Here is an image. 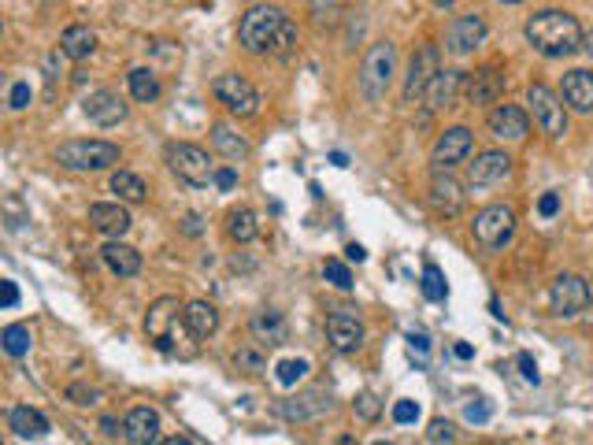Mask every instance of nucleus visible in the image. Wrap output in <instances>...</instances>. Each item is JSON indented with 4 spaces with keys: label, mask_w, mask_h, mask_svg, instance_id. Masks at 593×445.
I'll list each match as a JSON object with an SVG mask.
<instances>
[{
    "label": "nucleus",
    "mask_w": 593,
    "mask_h": 445,
    "mask_svg": "<svg viewBox=\"0 0 593 445\" xmlns=\"http://www.w3.org/2000/svg\"><path fill=\"white\" fill-rule=\"evenodd\" d=\"M238 41L253 56H290L297 45V26L293 19L274 8V4H256L248 8L238 22Z\"/></svg>",
    "instance_id": "nucleus-1"
},
{
    "label": "nucleus",
    "mask_w": 593,
    "mask_h": 445,
    "mask_svg": "<svg viewBox=\"0 0 593 445\" xmlns=\"http://www.w3.org/2000/svg\"><path fill=\"white\" fill-rule=\"evenodd\" d=\"M526 41L535 52H542L545 59H564V56H575L586 38H582V26L571 12H560V8H545L538 15L526 19Z\"/></svg>",
    "instance_id": "nucleus-2"
},
{
    "label": "nucleus",
    "mask_w": 593,
    "mask_h": 445,
    "mask_svg": "<svg viewBox=\"0 0 593 445\" xmlns=\"http://www.w3.org/2000/svg\"><path fill=\"white\" fill-rule=\"evenodd\" d=\"M145 334L164 356H193L197 352L193 345H182V342H190L197 334L190 331V323H185V308L178 305V297H156V301L148 305Z\"/></svg>",
    "instance_id": "nucleus-3"
},
{
    "label": "nucleus",
    "mask_w": 593,
    "mask_h": 445,
    "mask_svg": "<svg viewBox=\"0 0 593 445\" xmlns=\"http://www.w3.org/2000/svg\"><path fill=\"white\" fill-rule=\"evenodd\" d=\"M393 71H397V45L374 41L364 56V67H360V93L367 101H382L390 82H393Z\"/></svg>",
    "instance_id": "nucleus-4"
},
{
    "label": "nucleus",
    "mask_w": 593,
    "mask_h": 445,
    "mask_svg": "<svg viewBox=\"0 0 593 445\" xmlns=\"http://www.w3.org/2000/svg\"><path fill=\"white\" fill-rule=\"evenodd\" d=\"M472 230H475V242L482 249L501 253V249L512 245V237H516V212H512V208H505V204H490V208H482V212L475 216Z\"/></svg>",
    "instance_id": "nucleus-5"
},
{
    "label": "nucleus",
    "mask_w": 593,
    "mask_h": 445,
    "mask_svg": "<svg viewBox=\"0 0 593 445\" xmlns=\"http://www.w3.org/2000/svg\"><path fill=\"white\" fill-rule=\"evenodd\" d=\"M56 164L67 171H104L119 164V145L112 141H67L56 148Z\"/></svg>",
    "instance_id": "nucleus-6"
},
{
    "label": "nucleus",
    "mask_w": 593,
    "mask_h": 445,
    "mask_svg": "<svg viewBox=\"0 0 593 445\" xmlns=\"http://www.w3.org/2000/svg\"><path fill=\"white\" fill-rule=\"evenodd\" d=\"M526 104H530V115L535 123L549 134V138H564L568 134V111H564V97H556L549 85L535 82L526 89Z\"/></svg>",
    "instance_id": "nucleus-7"
},
{
    "label": "nucleus",
    "mask_w": 593,
    "mask_h": 445,
    "mask_svg": "<svg viewBox=\"0 0 593 445\" xmlns=\"http://www.w3.org/2000/svg\"><path fill=\"white\" fill-rule=\"evenodd\" d=\"M167 164L171 171L182 178L185 186H208L215 182V171H211V160L201 145H167Z\"/></svg>",
    "instance_id": "nucleus-8"
},
{
    "label": "nucleus",
    "mask_w": 593,
    "mask_h": 445,
    "mask_svg": "<svg viewBox=\"0 0 593 445\" xmlns=\"http://www.w3.org/2000/svg\"><path fill=\"white\" fill-rule=\"evenodd\" d=\"M589 301H593V289H589V282L582 275H560L549 286V308L560 319H571V316L586 312Z\"/></svg>",
    "instance_id": "nucleus-9"
},
{
    "label": "nucleus",
    "mask_w": 593,
    "mask_h": 445,
    "mask_svg": "<svg viewBox=\"0 0 593 445\" xmlns=\"http://www.w3.org/2000/svg\"><path fill=\"white\" fill-rule=\"evenodd\" d=\"M211 89H215V97H220V104H227V111H234L238 119H248V115L260 111L256 85L241 75H220Z\"/></svg>",
    "instance_id": "nucleus-10"
},
{
    "label": "nucleus",
    "mask_w": 593,
    "mask_h": 445,
    "mask_svg": "<svg viewBox=\"0 0 593 445\" xmlns=\"http://www.w3.org/2000/svg\"><path fill=\"white\" fill-rule=\"evenodd\" d=\"M472 145H475V138H472V130H467V127L445 130L438 141H434V148H430V167L434 171H449V167L463 164L467 153H472Z\"/></svg>",
    "instance_id": "nucleus-11"
},
{
    "label": "nucleus",
    "mask_w": 593,
    "mask_h": 445,
    "mask_svg": "<svg viewBox=\"0 0 593 445\" xmlns=\"http://www.w3.org/2000/svg\"><path fill=\"white\" fill-rule=\"evenodd\" d=\"M82 111L89 123H97V127H119L122 119L130 115V108L122 104L119 93H112V89H93V93L82 101Z\"/></svg>",
    "instance_id": "nucleus-12"
},
{
    "label": "nucleus",
    "mask_w": 593,
    "mask_h": 445,
    "mask_svg": "<svg viewBox=\"0 0 593 445\" xmlns=\"http://www.w3.org/2000/svg\"><path fill=\"white\" fill-rule=\"evenodd\" d=\"M327 342H330V349L334 352H356L360 345H364V323H360V316L356 312H334L330 319H327Z\"/></svg>",
    "instance_id": "nucleus-13"
},
{
    "label": "nucleus",
    "mask_w": 593,
    "mask_h": 445,
    "mask_svg": "<svg viewBox=\"0 0 593 445\" xmlns=\"http://www.w3.org/2000/svg\"><path fill=\"white\" fill-rule=\"evenodd\" d=\"M442 67H438V49L434 45H423L416 56H412V64H409V78H404V101H416V97H423L427 93V85H430V78L438 75Z\"/></svg>",
    "instance_id": "nucleus-14"
},
{
    "label": "nucleus",
    "mask_w": 593,
    "mask_h": 445,
    "mask_svg": "<svg viewBox=\"0 0 593 445\" xmlns=\"http://www.w3.org/2000/svg\"><path fill=\"white\" fill-rule=\"evenodd\" d=\"M486 41V19L482 15H460V19H453V26H449V34H445V45H449V52L453 56H467V52H475L479 45Z\"/></svg>",
    "instance_id": "nucleus-15"
},
{
    "label": "nucleus",
    "mask_w": 593,
    "mask_h": 445,
    "mask_svg": "<svg viewBox=\"0 0 593 445\" xmlns=\"http://www.w3.org/2000/svg\"><path fill=\"white\" fill-rule=\"evenodd\" d=\"M512 174V156L501 153V148H486V153L475 156V164L467 167V182L472 186H493V182H505Z\"/></svg>",
    "instance_id": "nucleus-16"
},
{
    "label": "nucleus",
    "mask_w": 593,
    "mask_h": 445,
    "mask_svg": "<svg viewBox=\"0 0 593 445\" xmlns=\"http://www.w3.org/2000/svg\"><path fill=\"white\" fill-rule=\"evenodd\" d=\"M122 438L130 445H152L160 441V412L148 408V405H138L127 412V420H122Z\"/></svg>",
    "instance_id": "nucleus-17"
},
{
    "label": "nucleus",
    "mask_w": 593,
    "mask_h": 445,
    "mask_svg": "<svg viewBox=\"0 0 593 445\" xmlns=\"http://www.w3.org/2000/svg\"><path fill=\"white\" fill-rule=\"evenodd\" d=\"M274 412L283 415V420H290V423H316V420H323V415L330 412V397L323 390H311V394H301L297 401H283Z\"/></svg>",
    "instance_id": "nucleus-18"
},
{
    "label": "nucleus",
    "mask_w": 593,
    "mask_h": 445,
    "mask_svg": "<svg viewBox=\"0 0 593 445\" xmlns=\"http://www.w3.org/2000/svg\"><path fill=\"white\" fill-rule=\"evenodd\" d=\"M526 127H530V119L516 104H497L490 111V134L501 138V141H523L526 138Z\"/></svg>",
    "instance_id": "nucleus-19"
},
{
    "label": "nucleus",
    "mask_w": 593,
    "mask_h": 445,
    "mask_svg": "<svg viewBox=\"0 0 593 445\" xmlns=\"http://www.w3.org/2000/svg\"><path fill=\"white\" fill-rule=\"evenodd\" d=\"M560 93H564V104L579 115H589L593 111V71H568L564 75V85H560Z\"/></svg>",
    "instance_id": "nucleus-20"
},
{
    "label": "nucleus",
    "mask_w": 593,
    "mask_h": 445,
    "mask_svg": "<svg viewBox=\"0 0 593 445\" xmlns=\"http://www.w3.org/2000/svg\"><path fill=\"white\" fill-rule=\"evenodd\" d=\"M248 331H253V338L267 349V345H283L290 338V326H286V316L274 312V308H260L253 319H248Z\"/></svg>",
    "instance_id": "nucleus-21"
},
{
    "label": "nucleus",
    "mask_w": 593,
    "mask_h": 445,
    "mask_svg": "<svg viewBox=\"0 0 593 445\" xmlns=\"http://www.w3.org/2000/svg\"><path fill=\"white\" fill-rule=\"evenodd\" d=\"M463 93H467V101H472V104H493L497 97L505 93V75L497 67H482V71H475L472 78H467Z\"/></svg>",
    "instance_id": "nucleus-22"
},
{
    "label": "nucleus",
    "mask_w": 593,
    "mask_h": 445,
    "mask_svg": "<svg viewBox=\"0 0 593 445\" xmlns=\"http://www.w3.org/2000/svg\"><path fill=\"white\" fill-rule=\"evenodd\" d=\"M460 85H463V75H460V71H438V75L430 78L427 93H423L427 108H430V111L449 108V104L456 101V93H460Z\"/></svg>",
    "instance_id": "nucleus-23"
},
{
    "label": "nucleus",
    "mask_w": 593,
    "mask_h": 445,
    "mask_svg": "<svg viewBox=\"0 0 593 445\" xmlns=\"http://www.w3.org/2000/svg\"><path fill=\"white\" fill-rule=\"evenodd\" d=\"M89 223L108 237H122L130 230V212L122 204H89Z\"/></svg>",
    "instance_id": "nucleus-24"
},
{
    "label": "nucleus",
    "mask_w": 593,
    "mask_h": 445,
    "mask_svg": "<svg viewBox=\"0 0 593 445\" xmlns=\"http://www.w3.org/2000/svg\"><path fill=\"white\" fill-rule=\"evenodd\" d=\"M101 260L108 263V271L119 275V279H134L141 271V253L130 249V245H122V242H115V237L101 249Z\"/></svg>",
    "instance_id": "nucleus-25"
},
{
    "label": "nucleus",
    "mask_w": 593,
    "mask_h": 445,
    "mask_svg": "<svg viewBox=\"0 0 593 445\" xmlns=\"http://www.w3.org/2000/svg\"><path fill=\"white\" fill-rule=\"evenodd\" d=\"M8 431L15 434V438H45L49 434V420L38 412V408H30V405H19V408H12L8 412Z\"/></svg>",
    "instance_id": "nucleus-26"
},
{
    "label": "nucleus",
    "mask_w": 593,
    "mask_h": 445,
    "mask_svg": "<svg viewBox=\"0 0 593 445\" xmlns=\"http://www.w3.org/2000/svg\"><path fill=\"white\" fill-rule=\"evenodd\" d=\"M430 204L438 208V212H460L463 208V186L456 182V178H449V174H434V182H430Z\"/></svg>",
    "instance_id": "nucleus-27"
},
{
    "label": "nucleus",
    "mask_w": 593,
    "mask_h": 445,
    "mask_svg": "<svg viewBox=\"0 0 593 445\" xmlns=\"http://www.w3.org/2000/svg\"><path fill=\"white\" fill-rule=\"evenodd\" d=\"M59 52L67 59H89L97 52V34H93L89 26H67L64 38H59Z\"/></svg>",
    "instance_id": "nucleus-28"
},
{
    "label": "nucleus",
    "mask_w": 593,
    "mask_h": 445,
    "mask_svg": "<svg viewBox=\"0 0 593 445\" xmlns=\"http://www.w3.org/2000/svg\"><path fill=\"white\" fill-rule=\"evenodd\" d=\"M185 323H190V331L197 338H211L215 331H220V308H215L211 301H190L185 305Z\"/></svg>",
    "instance_id": "nucleus-29"
},
{
    "label": "nucleus",
    "mask_w": 593,
    "mask_h": 445,
    "mask_svg": "<svg viewBox=\"0 0 593 445\" xmlns=\"http://www.w3.org/2000/svg\"><path fill=\"white\" fill-rule=\"evenodd\" d=\"M227 234L234 237L238 245H248V242H256V237H260V223H256V216L248 212V208H234V212L227 216Z\"/></svg>",
    "instance_id": "nucleus-30"
},
{
    "label": "nucleus",
    "mask_w": 593,
    "mask_h": 445,
    "mask_svg": "<svg viewBox=\"0 0 593 445\" xmlns=\"http://www.w3.org/2000/svg\"><path fill=\"white\" fill-rule=\"evenodd\" d=\"M211 145L220 148L227 160H245V156H248V141H245L241 134H234L227 123H215V127H211Z\"/></svg>",
    "instance_id": "nucleus-31"
},
{
    "label": "nucleus",
    "mask_w": 593,
    "mask_h": 445,
    "mask_svg": "<svg viewBox=\"0 0 593 445\" xmlns=\"http://www.w3.org/2000/svg\"><path fill=\"white\" fill-rule=\"evenodd\" d=\"M127 82H130V93H134V101L152 104L156 97H160V78H156L148 67H134V71L127 75Z\"/></svg>",
    "instance_id": "nucleus-32"
},
{
    "label": "nucleus",
    "mask_w": 593,
    "mask_h": 445,
    "mask_svg": "<svg viewBox=\"0 0 593 445\" xmlns=\"http://www.w3.org/2000/svg\"><path fill=\"white\" fill-rule=\"evenodd\" d=\"M112 193H119V200H127V204H141L145 200V182L130 171H115L112 174Z\"/></svg>",
    "instance_id": "nucleus-33"
},
{
    "label": "nucleus",
    "mask_w": 593,
    "mask_h": 445,
    "mask_svg": "<svg viewBox=\"0 0 593 445\" xmlns=\"http://www.w3.org/2000/svg\"><path fill=\"white\" fill-rule=\"evenodd\" d=\"M419 289H423V297L430 305H442L445 297H449V286H445V275H442V267L438 263H427L423 267V282H419Z\"/></svg>",
    "instance_id": "nucleus-34"
},
{
    "label": "nucleus",
    "mask_w": 593,
    "mask_h": 445,
    "mask_svg": "<svg viewBox=\"0 0 593 445\" xmlns=\"http://www.w3.org/2000/svg\"><path fill=\"white\" fill-rule=\"evenodd\" d=\"M30 326H22V323H12V326H4V334H0V345H4V352L8 356H26L30 352Z\"/></svg>",
    "instance_id": "nucleus-35"
},
{
    "label": "nucleus",
    "mask_w": 593,
    "mask_h": 445,
    "mask_svg": "<svg viewBox=\"0 0 593 445\" xmlns=\"http://www.w3.org/2000/svg\"><path fill=\"white\" fill-rule=\"evenodd\" d=\"M256 345H260V342H256ZM256 345H241V349L234 352V364H238L241 371H253V375H260V371L267 368V356H264Z\"/></svg>",
    "instance_id": "nucleus-36"
},
{
    "label": "nucleus",
    "mask_w": 593,
    "mask_h": 445,
    "mask_svg": "<svg viewBox=\"0 0 593 445\" xmlns=\"http://www.w3.org/2000/svg\"><path fill=\"white\" fill-rule=\"evenodd\" d=\"M274 375H278V382H283V386H297V382L308 375V360H301V356H290V360H278Z\"/></svg>",
    "instance_id": "nucleus-37"
},
{
    "label": "nucleus",
    "mask_w": 593,
    "mask_h": 445,
    "mask_svg": "<svg viewBox=\"0 0 593 445\" xmlns=\"http://www.w3.org/2000/svg\"><path fill=\"white\" fill-rule=\"evenodd\" d=\"M323 275H327V282H334L337 289H353V271L341 260H327L323 263Z\"/></svg>",
    "instance_id": "nucleus-38"
},
{
    "label": "nucleus",
    "mask_w": 593,
    "mask_h": 445,
    "mask_svg": "<svg viewBox=\"0 0 593 445\" xmlns=\"http://www.w3.org/2000/svg\"><path fill=\"white\" fill-rule=\"evenodd\" d=\"M353 412L360 415V420H364V423H371V420H379V412H382V405H379V397H374V394H367V390H364V394H360V397L353 401Z\"/></svg>",
    "instance_id": "nucleus-39"
},
{
    "label": "nucleus",
    "mask_w": 593,
    "mask_h": 445,
    "mask_svg": "<svg viewBox=\"0 0 593 445\" xmlns=\"http://www.w3.org/2000/svg\"><path fill=\"white\" fill-rule=\"evenodd\" d=\"M427 441H456V427L449 423V420H434L430 427H427Z\"/></svg>",
    "instance_id": "nucleus-40"
},
{
    "label": "nucleus",
    "mask_w": 593,
    "mask_h": 445,
    "mask_svg": "<svg viewBox=\"0 0 593 445\" xmlns=\"http://www.w3.org/2000/svg\"><path fill=\"white\" fill-rule=\"evenodd\" d=\"M30 101H34V89H30V82H15L12 93H8V104L15 111H22V108H30Z\"/></svg>",
    "instance_id": "nucleus-41"
},
{
    "label": "nucleus",
    "mask_w": 593,
    "mask_h": 445,
    "mask_svg": "<svg viewBox=\"0 0 593 445\" xmlns=\"http://www.w3.org/2000/svg\"><path fill=\"white\" fill-rule=\"evenodd\" d=\"M490 415H493V408H490V401H482V397L463 408V420H467V423H490Z\"/></svg>",
    "instance_id": "nucleus-42"
},
{
    "label": "nucleus",
    "mask_w": 593,
    "mask_h": 445,
    "mask_svg": "<svg viewBox=\"0 0 593 445\" xmlns=\"http://www.w3.org/2000/svg\"><path fill=\"white\" fill-rule=\"evenodd\" d=\"M416 420H419V405L416 401H397L393 405V423L404 427V423H416Z\"/></svg>",
    "instance_id": "nucleus-43"
},
{
    "label": "nucleus",
    "mask_w": 593,
    "mask_h": 445,
    "mask_svg": "<svg viewBox=\"0 0 593 445\" xmlns=\"http://www.w3.org/2000/svg\"><path fill=\"white\" fill-rule=\"evenodd\" d=\"M215 186H220L223 193H230L238 186V171L234 167H220V171H215Z\"/></svg>",
    "instance_id": "nucleus-44"
},
{
    "label": "nucleus",
    "mask_w": 593,
    "mask_h": 445,
    "mask_svg": "<svg viewBox=\"0 0 593 445\" xmlns=\"http://www.w3.org/2000/svg\"><path fill=\"white\" fill-rule=\"evenodd\" d=\"M67 397L75 401V405H97V390H85V386H71V390H67Z\"/></svg>",
    "instance_id": "nucleus-45"
},
{
    "label": "nucleus",
    "mask_w": 593,
    "mask_h": 445,
    "mask_svg": "<svg viewBox=\"0 0 593 445\" xmlns=\"http://www.w3.org/2000/svg\"><path fill=\"white\" fill-rule=\"evenodd\" d=\"M519 371H523V378H526V382H535V386H538V378H542V375H538V364L530 360V352H519Z\"/></svg>",
    "instance_id": "nucleus-46"
},
{
    "label": "nucleus",
    "mask_w": 593,
    "mask_h": 445,
    "mask_svg": "<svg viewBox=\"0 0 593 445\" xmlns=\"http://www.w3.org/2000/svg\"><path fill=\"white\" fill-rule=\"evenodd\" d=\"M538 212H542L545 219H553V216L560 212V197H556V193H545V197L538 200Z\"/></svg>",
    "instance_id": "nucleus-47"
},
{
    "label": "nucleus",
    "mask_w": 593,
    "mask_h": 445,
    "mask_svg": "<svg viewBox=\"0 0 593 445\" xmlns=\"http://www.w3.org/2000/svg\"><path fill=\"white\" fill-rule=\"evenodd\" d=\"M0 289H4V301H0V305H4V308H15V305H19V289H15V282L4 279V282H0Z\"/></svg>",
    "instance_id": "nucleus-48"
},
{
    "label": "nucleus",
    "mask_w": 593,
    "mask_h": 445,
    "mask_svg": "<svg viewBox=\"0 0 593 445\" xmlns=\"http://www.w3.org/2000/svg\"><path fill=\"white\" fill-rule=\"evenodd\" d=\"M182 230L190 234V237H197V234L204 230V227H201V216H185V219H182Z\"/></svg>",
    "instance_id": "nucleus-49"
},
{
    "label": "nucleus",
    "mask_w": 593,
    "mask_h": 445,
    "mask_svg": "<svg viewBox=\"0 0 593 445\" xmlns=\"http://www.w3.org/2000/svg\"><path fill=\"white\" fill-rule=\"evenodd\" d=\"M409 345H412V352L419 349V356H427V349H430V338H427V334H409Z\"/></svg>",
    "instance_id": "nucleus-50"
},
{
    "label": "nucleus",
    "mask_w": 593,
    "mask_h": 445,
    "mask_svg": "<svg viewBox=\"0 0 593 445\" xmlns=\"http://www.w3.org/2000/svg\"><path fill=\"white\" fill-rule=\"evenodd\" d=\"M101 431H104L108 438H119V434H122V423H119V420H112V415H108V420H101Z\"/></svg>",
    "instance_id": "nucleus-51"
},
{
    "label": "nucleus",
    "mask_w": 593,
    "mask_h": 445,
    "mask_svg": "<svg viewBox=\"0 0 593 445\" xmlns=\"http://www.w3.org/2000/svg\"><path fill=\"white\" fill-rule=\"evenodd\" d=\"M346 256H349V260H353V263H364V260H367V249H364V245H356V242H353V245H349V249H346Z\"/></svg>",
    "instance_id": "nucleus-52"
},
{
    "label": "nucleus",
    "mask_w": 593,
    "mask_h": 445,
    "mask_svg": "<svg viewBox=\"0 0 593 445\" xmlns=\"http://www.w3.org/2000/svg\"><path fill=\"white\" fill-rule=\"evenodd\" d=\"M453 352L460 356V360H472V356H475V349L467 345V342H456V349H453Z\"/></svg>",
    "instance_id": "nucleus-53"
},
{
    "label": "nucleus",
    "mask_w": 593,
    "mask_h": 445,
    "mask_svg": "<svg viewBox=\"0 0 593 445\" xmlns=\"http://www.w3.org/2000/svg\"><path fill=\"white\" fill-rule=\"evenodd\" d=\"M304 4H311V8H316V12L323 15L327 8H334V4H337V0H304Z\"/></svg>",
    "instance_id": "nucleus-54"
},
{
    "label": "nucleus",
    "mask_w": 593,
    "mask_h": 445,
    "mask_svg": "<svg viewBox=\"0 0 593 445\" xmlns=\"http://www.w3.org/2000/svg\"><path fill=\"white\" fill-rule=\"evenodd\" d=\"M586 52L593 56V30H589V34H586Z\"/></svg>",
    "instance_id": "nucleus-55"
},
{
    "label": "nucleus",
    "mask_w": 593,
    "mask_h": 445,
    "mask_svg": "<svg viewBox=\"0 0 593 445\" xmlns=\"http://www.w3.org/2000/svg\"><path fill=\"white\" fill-rule=\"evenodd\" d=\"M434 4H438V8H453V4H456V0H434Z\"/></svg>",
    "instance_id": "nucleus-56"
},
{
    "label": "nucleus",
    "mask_w": 593,
    "mask_h": 445,
    "mask_svg": "<svg viewBox=\"0 0 593 445\" xmlns=\"http://www.w3.org/2000/svg\"><path fill=\"white\" fill-rule=\"evenodd\" d=\"M501 4H523V0H501Z\"/></svg>",
    "instance_id": "nucleus-57"
}]
</instances>
